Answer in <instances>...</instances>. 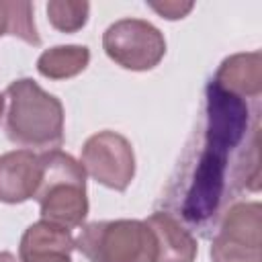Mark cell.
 Instances as JSON below:
<instances>
[{
  "instance_id": "1",
  "label": "cell",
  "mask_w": 262,
  "mask_h": 262,
  "mask_svg": "<svg viewBox=\"0 0 262 262\" xmlns=\"http://www.w3.org/2000/svg\"><path fill=\"white\" fill-rule=\"evenodd\" d=\"M6 135L20 147L57 149L63 141V106L35 80L20 78L8 84Z\"/></svg>"
},
{
  "instance_id": "2",
  "label": "cell",
  "mask_w": 262,
  "mask_h": 262,
  "mask_svg": "<svg viewBox=\"0 0 262 262\" xmlns=\"http://www.w3.org/2000/svg\"><path fill=\"white\" fill-rule=\"evenodd\" d=\"M41 176L35 201L41 207V219L61 227H80L88 215L86 172L78 160L57 149L39 154Z\"/></svg>"
},
{
  "instance_id": "3",
  "label": "cell",
  "mask_w": 262,
  "mask_h": 262,
  "mask_svg": "<svg viewBox=\"0 0 262 262\" xmlns=\"http://www.w3.org/2000/svg\"><path fill=\"white\" fill-rule=\"evenodd\" d=\"M88 262H156V237L145 221H92L74 239Z\"/></svg>"
},
{
  "instance_id": "4",
  "label": "cell",
  "mask_w": 262,
  "mask_h": 262,
  "mask_svg": "<svg viewBox=\"0 0 262 262\" xmlns=\"http://www.w3.org/2000/svg\"><path fill=\"white\" fill-rule=\"evenodd\" d=\"M104 53L121 68L145 72L156 68L166 53V39L158 27L141 18H121L102 35Z\"/></svg>"
},
{
  "instance_id": "5",
  "label": "cell",
  "mask_w": 262,
  "mask_h": 262,
  "mask_svg": "<svg viewBox=\"0 0 262 262\" xmlns=\"http://www.w3.org/2000/svg\"><path fill=\"white\" fill-rule=\"evenodd\" d=\"M84 172L106 188L125 190L135 176V154L131 141L117 131H98L82 147Z\"/></svg>"
},
{
  "instance_id": "6",
  "label": "cell",
  "mask_w": 262,
  "mask_h": 262,
  "mask_svg": "<svg viewBox=\"0 0 262 262\" xmlns=\"http://www.w3.org/2000/svg\"><path fill=\"white\" fill-rule=\"evenodd\" d=\"M260 215L258 201L235 203L221 219L211 244L213 262H262L260 256Z\"/></svg>"
},
{
  "instance_id": "7",
  "label": "cell",
  "mask_w": 262,
  "mask_h": 262,
  "mask_svg": "<svg viewBox=\"0 0 262 262\" xmlns=\"http://www.w3.org/2000/svg\"><path fill=\"white\" fill-rule=\"evenodd\" d=\"M41 176L39 154L14 149L0 156V203L18 205L35 196Z\"/></svg>"
},
{
  "instance_id": "8",
  "label": "cell",
  "mask_w": 262,
  "mask_h": 262,
  "mask_svg": "<svg viewBox=\"0 0 262 262\" xmlns=\"http://www.w3.org/2000/svg\"><path fill=\"white\" fill-rule=\"evenodd\" d=\"M74 248L76 244L68 227L41 219L25 229L18 262H72Z\"/></svg>"
},
{
  "instance_id": "9",
  "label": "cell",
  "mask_w": 262,
  "mask_h": 262,
  "mask_svg": "<svg viewBox=\"0 0 262 262\" xmlns=\"http://www.w3.org/2000/svg\"><path fill=\"white\" fill-rule=\"evenodd\" d=\"M145 223L156 237V262H194L199 252L196 239L174 215L156 211Z\"/></svg>"
},
{
  "instance_id": "10",
  "label": "cell",
  "mask_w": 262,
  "mask_h": 262,
  "mask_svg": "<svg viewBox=\"0 0 262 262\" xmlns=\"http://www.w3.org/2000/svg\"><path fill=\"white\" fill-rule=\"evenodd\" d=\"M211 82L242 100L258 98L262 92V55H260V51L235 53V55L223 59Z\"/></svg>"
},
{
  "instance_id": "11",
  "label": "cell",
  "mask_w": 262,
  "mask_h": 262,
  "mask_svg": "<svg viewBox=\"0 0 262 262\" xmlns=\"http://www.w3.org/2000/svg\"><path fill=\"white\" fill-rule=\"evenodd\" d=\"M90 51L84 45H55L37 59V70L49 80H68L86 70Z\"/></svg>"
},
{
  "instance_id": "12",
  "label": "cell",
  "mask_w": 262,
  "mask_h": 262,
  "mask_svg": "<svg viewBox=\"0 0 262 262\" xmlns=\"http://www.w3.org/2000/svg\"><path fill=\"white\" fill-rule=\"evenodd\" d=\"M10 35L33 47L41 45L33 20V4L25 0H0V37Z\"/></svg>"
},
{
  "instance_id": "13",
  "label": "cell",
  "mask_w": 262,
  "mask_h": 262,
  "mask_svg": "<svg viewBox=\"0 0 262 262\" xmlns=\"http://www.w3.org/2000/svg\"><path fill=\"white\" fill-rule=\"evenodd\" d=\"M49 23L61 33H76L80 31L90 12L88 2H74V0H51L45 6Z\"/></svg>"
},
{
  "instance_id": "14",
  "label": "cell",
  "mask_w": 262,
  "mask_h": 262,
  "mask_svg": "<svg viewBox=\"0 0 262 262\" xmlns=\"http://www.w3.org/2000/svg\"><path fill=\"white\" fill-rule=\"evenodd\" d=\"M147 6L151 10H156L162 18H168V20H178V18H184L192 8L194 4L192 2H178V0H166V2H147Z\"/></svg>"
},
{
  "instance_id": "15",
  "label": "cell",
  "mask_w": 262,
  "mask_h": 262,
  "mask_svg": "<svg viewBox=\"0 0 262 262\" xmlns=\"http://www.w3.org/2000/svg\"><path fill=\"white\" fill-rule=\"evenodd\" d=\"M0 262H16V258L10 252H0Z\"/></svg>"
},
{
  "instance_id": "16",
  "label": "cell",
  "mask_w": 262,
  "mask_h": 262,
  "mask_svg": "<svg viewBox=\"0 0 262 262\" xmlns=\"http://www.w3.org/2000/svg\"><path fill=\"white\" fill-rule=\"evenodd\" d=\"M2 113H4V96L0 92V119H2Z\"/></svg>"
}]
</instances>
